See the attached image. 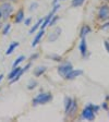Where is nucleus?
Masks as SVG:
<instances>
[{
    "label": "nucleus",
    "instance_id": "1",
    "mask_svg": "<svg viewBox=\"0 0 109 122\" xmlns=\"http://www.w3.org/2000/svg\"><path fill=\"white\" fill-rule=\"evenodd\" d=\"M51 99H52V95L50 93H42V94H38L33 99V105L34 106H36V105H44L46 102H50Z\"/></svg>",
    "mask_w": 109,
    "mask_h": 122
},
{
    "label": "nucleus",
    "instance_id": "10",
    "mask_svg": "<svg viewBox=\"0 0 109 122\" xmlns=\"http://www.w3.org/2000/svg\"><path fill=\"white\" fill-rule=\"evenodd\" d=\"M89 32H91V27H89L88 25H83L82 28H81V32H80V36H81V38H84Z\"/></svg>",
    "mask_w": 109,
    "mask_h": 122
},
{
    "label": "nucleus",
    "instance_id": "4",
    "mask_svg": "<svg viewBox=\"0 0 109 122\" xmlns=\"http://www.w3.org/2000/svg\"><path fill=\"white\" fill-rule=\"evenodd\" d=\"M72 69H73L72 68V64L67 62V63H63L58 66V73H59V75H61V76H66Z\"/></svg>",
    "mask_w": 109,
    "mask_h": 122
},
{
    "label": "nucleus",
    "instance_id": "24",
    "mask_svg": "<svg viewBox=\"0 0 109 122\" xmlns=\"http://www.w3.org/2000/svg\"><path fill=\"white\" fill-rule=\"evenodd\" d=\"M102 30H109V22L108 23H105L104 25L102 26Z\"/></svg>",
    "mask_w": 109,
    "mask_h": 122
},
{
    "label": "nucleus",
    "instance_id": "12",
    "mask_svg": "<svg viewBox=\"0 0 109 122\" xmlns=\"http://www.w3.org/2000/svg\"><path fill=\"white\" fill-rule=\"evenodd\" d=\"M23 18H24V11H23V9H20L16 13V15H15V22L20 23L23 20Z\"/></svg>",
    "mask_w": 109,
    "mask_h": 122
},
{
    "label": "nucleus",
    "instance_id": "5",
    "mask_svg": "<svg viewBox=\"0 0 109 122\" xmlns=\"http://www.w3.org/2000/svg\"><path fill=\"white\" fill-rule=\"evenodd\" d=\"M98 18H99V20H102V21L108 20L109 19V7L108 5H103V7L99 8Z\"/></svg>",
    "mask_w": 109,
    "mask_h": 122
},
{
    "label": "nucleus",
    "instance_id": "20",
    "mask_svg": "<svg viewBox=\"0 0 109 122\" xmlns=\"http://www.w3.org/2000/svg\"><path fill=\"white\" fill-rule=\"evenodd\" d=\"M36 85H37V82L36 81H31L27 85V88L28 89H34L36 87Z\"/></svg>",
    "mask_w": 109,
    "mask_h": 122
},
{
    "label": "nucleus",
    "instance_id": "28",
    "mask_svg": "<svg viewBox=\"0 0 109 122\" xmlns=\"http://www.w3.org/2000/svg\"><path fill=\"white\" fill-rule=\"evenodd\" d=\"M103 108H105V109H107V104H106V102H104V104H103Z\"/></svg>",
    "mask_w": 109,
    "mask_h": 122
},
{
    "label": "nucleus",
    "instance_id": "26",
    "mask_svg": "<svg viewBox=\"0 0 109 122\" xmlns=\"http://www.w3.org/2000/svg\"><path fill=\"white\" fill-rule=\"evenodd\" d=\"M37 3H32V5H31V8H30V10L31 11H33L34 9H36V7H37Z\"/></svg>",
    "mask_w": 109,
    "mask_h": 122
},
{
    "label": "nucleus",
    "instance_id": "21",
    "mask_svg": "<svg viewBox=\"0 0 109 122\" xmlns=\"http://www.w3.org/2000/svg\"><path fill=\"white\" fill-rule=\"evenodd\" d=\"M24 59H25V58H24V56H20L18 59H16V60H15V62H14V63H13V66H19V63H21V62H22V61L24 60Z\"/></svg>",
    "mask_w": 109,
    "mask_h": 122
},
{
    "label": "nucleus",
    "instance_id": "15",
    "mask_svg": "<svg viewBox=\"0 0 109 122\" xmlns=\"http://www.w3.org/2000/svg\"><path fill=\"white\" fill-rule=\"evenodd\" d=\"M72 102H73V100H72L71 98H69V97H67L66 99H64V108H66V112L69 110V108L71 107Z\"/></svg>",
    "mask_w": 109,
    "mask_h": 122
},
{
    "label": "nucleus",
    "instance_id": "23",
    "mask_svg": "<svg viewBox=\"0 0 109 122\" xmlns=\"http://www.w3.org/2000/svg\"><path fill=\"white\" fill-rule=\"evenodd\" d=\"M49 58L55 59L56 61H61V60H62V58H61L60 56H57V55H51V56H49Z\"/></svg>",
    "mask_w": 109,
    "mask_h": 122
},
{
    "label": "nucleus",
    "instance_id": "9",
    "mask_svg": "<svg viewBox=\"0 0 109 122\" xmlns=\"http://www.w3.org/2000/svg\"><path fill=\"white\" fill-rule=\"evenodd\" d=\"M44 34H45V30H41L37 34H36V36H35V38H34L33 43H32V46H33V47H35V46L37 45L38 43H39V41H41V38L43 37Z\"/></svg>",
    "mask_w": 109,
    "mask_h": 122
},
{
    "label": "nucleus",
    "instance_id": "8",
    "mask_svg": "<svg viewBox=\"0 0 109 122\" xmlns=\"http://www.w3.org/2000/svg\"><path fill=\"white\" fill-rule=\"evenodd\" d=\"M79 49H80V51H81L82 56H85V53H86V51H87V45H86V41H85V38H82L81 39Z\"/></svg>",
    "mask_w": 109,
    "mask_h": 122
},
{
    "label": "nucleus",
    "instance_id": "27",
    "mask_svg": "<svg viewBox=\"0 0 109 122\" xmlns=\"http://www.w3.org/2000/svg\"><path fill=\"white\" fill-rule=\"evenodd\" d=\"M31 21H32V19H31V18H28L27 20L25 21V25H26V26H28V25L31 24Z\"/></svg>",
    "mask_w": 109,
    "mask_h": 122
},
{
    "label": "nucleus",
    "instance_id": "3",
    "mask_svg": "<svg viewBox=\"0 0 109 122\" xmlns=\"http://www.w3.org/2000/svg\"><path fill=\"white\" fill-rule=\"evenodd\" d=\"M0 10H1V14H2L3 19H8L11 15V13L13 12V7L12 5H10L9 2H5L0 5Z\"/></svg>",
    "mask_w": 109,
    "mask_h": 122
},
{
    "label": "nucleus",
    "instance_id": "11",
    "mask_svg": "<svg viewBox=\"0 0 109 122\" xmlns=\"http://www.w3.org/2000/svg\"><path fill=\"white\" fill-rule=\"evenodd\" d=\"M21 69H22V68H20V66H18V68H16V66H14V69H13L12 71H11L10 73H9V76H8V79H9V80L11 81V80H12L13 77H15V75H16V74H18L19 72H20Z\"/></svg>",
    "mask_w": 109,
    "mask_h": 122
},
{
    "label": "nucleus",
    "instance_id": "29",
    "mask_svg": "<svg viewBox=\"0 0 109 122\" xmlns=\"http://www.w3.org/2000/svg\"><path fill=\"white\" fill-rule=\"evenodd\" d=\"M2 79H3V74H0V82L2 81Z\"/></svg>",
    "mask_w": 109,
    "mask_h": 122
},
{
    "label": "nucleus",
    "instance_id": "22",
    "mask_svg": "<svg viewBox=\"0 0 109 122\" xmlns=\"http://www.w3.org/2000/svg\"><path fill=\"white\" fill-rule=\"evenodd\" d=\"M10 28H11V25L10 24H7V25L5 26V28H3V35H7L8 34V32H9V30H10Z\"/></svg>",
    "mask_w": 109,
    "mask_h": 122
},
{
    "label": "nucleus",
    "instance_id": "7",
    "mask_svg": "<svg viewBox=\"0 0 109 122\" xmlns=\"http://www.w3.org/2000/svg\"><path fill=\"white\" fill-rule=\"evenodd\" d=\"M82 73H83V71H82V70H73V69H72L71 71L69 72V73L67 74L64 77H66L67 80H74L75 77H78L79 75H81Z\"/></svg>",
    "mask_w": 109,
    "mask_h": 122
},
{
    "label": "nucleus",
    "instance_id": "6",
    "mask_svg": "<svg viewBox=\"0 0 109 122\" xmlns=\"http://www.w3.org/2000/svg\"><path fill=\"white\" fill-rule=\"evenodd\" d=\"M60 34H61V28L60 27H56L50 34H49L48 41H57V39L59 38V36H60Z\"/></svg>",
    "mask_w": 109,
    "mask_h": 122
},
{
    "label": "nucleus",
    "instance_id": "25",
    "mask_svg": "<svg viewBox=\"0 0 109 122\" xmlns=\"http://www.w3.org/2000/svg\"><path fill=\"white\" fill-rule=\"evenodd\" d=\"M104 46H105V48H106V50L108 51V53H109V43L108 41H104Z\"/></svg>",
    "mask_w": 109,
    "mask_h": 122
},
{
    "label": "nucleus",
    "instance_id": "19",
    "mask_svg": "<svg viewBox=\"0 0 109 122\" xmlns=\"http://www.w3.org/2000/svg\"><path fill=\"white\" fill-rule=\"evenodd\" d=\"M84 1H85V0H72V5H73V7H79Z\"/></svg>",
    "mask_w": 109,
    "mask_h": 122
},
{
    "label": "nucleus",
    "instance_id": "13",
    "mask_svg": "<svg viewBox=\"0 0 109 122\" xmlns=\"http://www.w3.org/2000/svg\"><path fill=\"white\" fill-rule=\"evenodd\" d=\"M45 71H46V66H37V68L34 70V75L41 76Z\"/></svg>",
    "mask_w": 109,
    "mask_h": 122
},
{
    "label": "nucleus",
    "instance_id": "18",
    "mask_svg": "<svg viewBox=\"0 0 109 122\" xmlns=\"http://www.w3.org/2000/svg\"><path fill=\"white\" fill-rule=\"evenodd\" d=\"M58 20H59V16H58V15H53L52 18L50 19V21H49V24H48V25H49V26L55 25V23H56Z\"/></svg>",
    "mask_w": 109,
    "mask_h": 122
},
{
    "label": "nucleus",
    "instance_id": "16",
    "mask_svg": "<svg viewBox=\"0 0 109 122\" xmlns=\"http://www.w3.org/2000/svg\"><path fill=\"white\" fill-rule=\"evenodd\" d=\"M75 110H76V102H75V100H73L71 107L69 108V110L66 112V113L67 114H72V113H74V112H75Z\"/></svg>",
    "mask_w": 109,
    "mask_h": 122
},
{
    "label": "nucleus",
    "instance_id": "30",
    "mask_svg": "<svg viewBox=\"0 0 109 122\" xmlns=\"http://www.w3.org/2000/svg\"><path fill=\"white\" fill-rule=\"evenodd\" d=\"M0 1H16V0H0Z\"/></svg>",
    "mask_w": 109,
    "mask_h": 122
},
{
    "label": "nucleus",
    "instance_id": "2",
    "mask_svg": "<svg viewBox=\"0 0 109 122\" xmlns=\"http://www.w3.org/2000/svg\"><path fill=\"white\" fill-rule=\"evenodd\" d=\"M82 118L86 120H94L95 119V111L93 110L92 104H89L88 106H86L82 111Z\"/></svg>",
    "mask_w": 109,
    "mask_h": 122
},
{
    "label": "nucleus",
    "instance_id": "31",
    "mask_svg": "<svg viewBox=\"0 0 109 122\" xmlns=\"http://www.w3.org/2000/svg\"><path fill=\"white\" fill-rule=\"evenodd\" d=\"M1 16H2V14H1V10H0V18H1Z\"/></svg>",
    "mask_w": 109,
    "mask_h": 122
},
{
    "label": "nucleus",
    "instance_id": "17",
    "mask_svg": "<svg viewBox=\"0 0 109 122\" xmlns=\"http://www.w3.org/2000/svg\"><path fill=\"white\" fill-rule=\"evenodd\" d=\"M42 23H43V20H38V22H37V23H36L35 25H34V26H33V27H32V28H31V30H30V33H31V34H33V33H34V32H35V30H37V28H38V27H41V25H42Z\"/></svg>",
    "mask_w": 109,
    "mask_h": 122
},
{
    "label": "nucleus",
    "instance_id": "14",
    "mask_svg": "<svg viewBox=\"0 0 109 122\" xmlns=\"http://www.w3.org/2000/svg\"><path fill=\"white\" fill-rule=\"evenodd\" d=\"M19 46V43H16V41H14V43H12L10 46H9V48L7 49V51H5V55H10V53H12V51L14 50L16 47Z\"/></svg>",
    "mask_w": 109,
    "mask_h": 122
}]
</instances>
